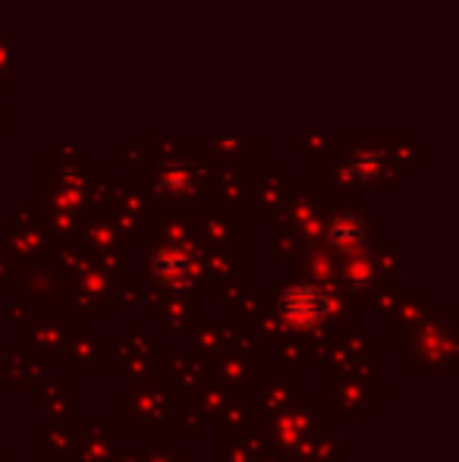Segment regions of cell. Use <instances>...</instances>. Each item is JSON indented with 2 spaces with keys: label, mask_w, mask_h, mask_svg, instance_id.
<instances>
[{
  "label": "cell",
  "mask_w": 459,
  "mask_h": 462,
  "mask_svg": "<svg viewBox=\"0 0 459 462\" xmlns=\"http://www.w3.org/2000/svg\"><path fill=\"white\" fill-rule=\"evenodd\" d=\"M283 309H287V315L293 318V321L308 324V321H315V318H321V311H325V299L318 296V290L302 286V290L289 292L287 302H283Z\"/></svg>",
  "instance_id": "6da1fadb"
}]
</instances>
